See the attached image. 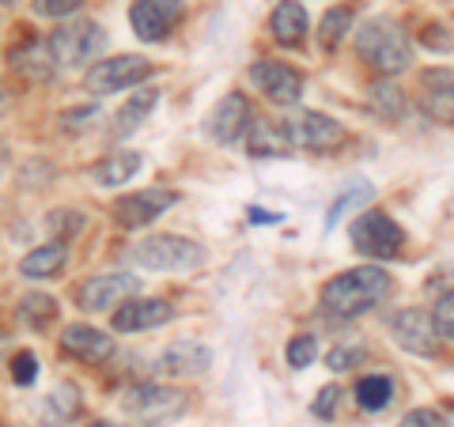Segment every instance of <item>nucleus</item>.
Masks as SVG:
<instances>
[{
    "mask_svg": "<svg viewBox=\"0 0 454 427\" xmlns=\"http://www.w3.org/2000/svg\"><path fill=\"white\" fill-rule=\"evenodd\" d=\"M348 27H352V8H348V4L330 8V12L322 16V23H318V46H322V50H337L340 42H345Z\"/></svg>",
    "mask_w": 454,
    "mask_h": 427,
    "instance_id": "nucleus-26",
    "label": "nucleus"
},
{
    "mask_svg": "<svg viewBox=\"0 0 454 427\" xmlns=\"http://www.w3.org/2000/svg\"><path fill=\"white\" fill-rule=\"evenodd\" d=\"M103 31L95 23H76V27H61L57 35H50V53L57 65H83L88 57L103 50Z\"/></svg>",
    "mask_w": 454,
    "mask_h": 427,
    "instance_id": "nucleus-12",
    "label": "nucleus"
},
{
    "mask_svg": "<svg viewBox=\"0 0 454 427\" xmlns=\"http://www.w3.org/2000/svg\"><path fill=\"white\" fill-rule=\"evenodd\" d=\"M53 53H50V42H27L12 53V73H20L23 80H50L53 76Z\"/></svg>",
    "mask_w": 454,
    "mask_h": 427,
    "instance_id": "nucleus-21",
    "label": "nucleus"
},
{
    "mask_svg": "<svg viewBox=\"0 0 454 427\" xmlns=\"http://www.w3.org/2000/svg\"><path fill=\"white\" fill-rule=\"evenodd\" d=\"M250 220H254V223H273V220H277V212H262V208H250Z\"/></svg>",
    "mask_w": 454,
    "mask_h": 427,
    "instance_id": "nucleus-40",
    "label": "nucleus"
},
{
    "mask_svg": "<svg viewBox=\"0 0 454 427\" xmlns=\"http://www.w3.org/2000/svg\"><path fill=\"white\" fill-rule=\"evenodd\" d=\"M175 201H178V193H170V190H140V193L118 197L110 212H114V220H118V227H148Z\"/></svg>",
    "mask_w": 454,
    "mask_h": 427,
    "instance_id": "nucleus-8",
    "label": "nucleus"
},
{
    "mask_svg": "<svg viewBox=\"0 0 454 427\" xmlns=\"http://www.w3.org/2000/svg\"><path fill=\"white\" fill-rule=\"evenodd\" d=\"M420 103L435 121L454 125V73L450 68H432L420 76Z\"/></svg>",
    "mask_w": 454,
    "mask_h": 427,
    "instance_id": "nucleus-16",
    "label": "nucleus"
},
{
    "mask_svg": "<svg viewBox=\"0 0 454 427\" xmlns=\"http://www.w3.org/2000/svg\"><path fill=\"white\" fill-rule=\"evenodd\" d=\"M348 235H352V246H356L364 258H397L402 253V246H405V231L397 227L387 212H364V216L348 227Z\"/></svg>",
    "mask_w": 454,
    "mask_h": 427,
    "instance_id": "nucleus-4",
    "label": "nucleus"
},
{
    "mask_svg": "<svg viewBox=\"0 0 454 427\" xmlns=\"http://www.w3.org/2000/svg\"><path fill=\"white\" fill-rule=\"evenodd\" d=\"M65 261H68V246L53 238V242H46V246H35L20 261V276H27V280H50V276L61 273Z\"/></svg>",
    "mask_w": 454,
    "mask_h": 427,
    "instance_id": "nucleus-20",
    "label": "nucleus"
},
{
    "mask_svg": "<svg viewBox=\"0 0 454 427\" xmlns=\"http://www.w3.org/2000/svg\"><path fill=\"white\" fill-rule=\"evenodd\" d=\"M284 133H288L295 148H307V151H337L348 140L345 125L325 118V113H300L295 121H284Z\"/></svg>",
    "mask_w": 454,
    "mask_h": 427,
    "instance_id": "nucleus-7",
    "label": "nucleus"
},
{
    "mask_svg": "<svg viewBox=\"0 0 454 427\" xmlns=\"http://www.w3.org/2000/svg\"><path fill=\"white\" fill-rule=\"evenodd\" d=\"M212 367V352L197 340H175L167 345V352L160 355V371L170 375V378H193Z\"/></svg>",
    "mask_w": 454,
    "mask_h": 427,
    "instance_id": "nucleus-17",
    "label": "nucleus"
},
{
    "mask_svg": "<svg viewBox=\"0 0 454 427\" xmlns=\"http://www.w3.org/2000/svg\"><path fill=\"white\" fill-rule=\"evenodd\" d=\"M182 19V0H137L129 8V23L137 38L145 42H163Z\"/></svg>",
    "mask_w": 454,
    "mask_h": 427,
    "instance_id": "nucleus-9",
    "label": "nucleus"
},
{
    "mask_svg": "<svg viewBox=\"0 0 454 427\" xmlns=\"http://www.w3.org/2000/svg\"><path fill=\"white\" fill-rule=\"evenodd\" d=\"M155 98H160V91L155 88H145V91H137L129 103H125L121 110H118V118H114V125H118V136H125V133H133L140 121L152 113V106H155Z\"/></svg>",
    "mask_w": 454,
    "mask_h": 427,
    "instance_id": "nucleus-25",
    "label": "nucleus"
},
{
    "mask_svg": "<svg viewBox=\"0 0 454 427\" xmlns=\"http://www.w3.org/2000/svg\"><path fill=\"white\" fill-rule=\"evenodd\" d=\"M50 227H53L57 235H76L80 227H83V216H80V212L61 208V212H53V216H50Z\"/></svg>",
    "mask_w": 454,
    "mask_h": 427,
    "instance_id": "nucleus-35",
    "label": "nucleus"
},
{
    "mask_svg": "<svg viewBox=\"0 0 454 427\" xmlns=\"http://www.w3.org/2000/svg\"><path fill=\"white\" fill-rule=\"evenodd\" d=\"M269 27H273L277 42H284V46H300L303 35H307V12H303V4H295V0H280L277 12L269 16Z\"/></svg>",
    "mask_w": 454,
    "mask_h": 427,
    "instance_id": "nucleus-22",
    "label": "nucleus"
},
{
    "mask_svg": "<svg viewBox=\"0 0 454 427\" xmlns=\"http://www.w3.org/2000/svg\"><path fill=\"white\" fill-rule=\"evenodd\" d=\"M387 295H390V276L379 265H360V268H348V273L325 280L322 307L333 318H356V314H367L372 307H379Z\"/></svg>",
    "mask_w": 454,
    "mask_h": 427,
    "instance_id": "nucleus-1",
    "label": "nucleus"
},
{
    "mask_svg": "<svg viewBox=\"0 0 454 427\" xmlns=\"http://www.w3.org/2000/svg\"><path fill=\"white\" fill-rule=\"evenodd\" d=\"M372 95H375V110H382V113H387L390 121H394L397 113L405 110V98H402V91H397L394 83H382V88H375Z\"/></svg>",
    "mask_w": 454,
    "mask_h": 427,
    "instance_id": "nucleus-29",
    "label": "nucleus"
},
{
    "mask_svg": "<svg viewBox=\"0 0 454 427\" xmlns=\"http://www.w3.org/2000/svg\"><path fill=\"white\" fill-rule=\"evenodd\" d=\"M91 427H118V423H106V420H95Z\"/></svg>",
    "mask_w": 454,
    "mask_h": 427,
    "instance_id": "nucleus-41",
    "label": "nucleus"
},
{
    "mask_svg": "<svg viewBox=\"0 0 454 427\" xmlns=\"http://www.w3.org/2000/svg\"><path fill=\"white\" fill-rule=\"evenodd\" d=\"M145 76H152V65L145 61V57H103L98 65H91V73L83 76V83H88V91L95 95H114L121 88H133V83H140Z\"/></svg>",
    "mask_w": 454,
    "mask_h": 427,
    "instance_id": "nucleus-6",
    "label": "nucleus"
},
{
    "mask_svg": "<svg viewBox=\"0 0 454 427\" xmlns=\"http://www.w3.org/2000/svg\"><path fill=\"white\" fill-rule=\"evenodd\" d=\"M352 363H360V352L356 348H333L330 352V367H333V371H348Z\"/></svg>",
    "mask_w": 454,
    "mask_h": 427,
    "instance_id": "nucleus-39",
    "label": "nucleus"
},
{
    "mask_svg": "<svg viewBox=\"0 0 454 427\" xmlns=\"http://www.w3.org/2000/svg\"><path fill=\"white\" fill-rule=\"evenodd\" d=\"M356 53L364 65H372L379 76H397L413 65V46L409 35L394 19H372L360 27L356 35Z\"/></svg>",
    "mask_w": 454,
    "mask_h": 427,
    "instance_id": "nucleus-2",
    "label": "nucleus"
},
{
    "mask_svg": "<svg viewBox=\"0 0 454 427\" xmlns=\"http://www.w3.org/2000/svg\"><path fill=\"white\" fill-rule=\"evenodd\" d=\"M390 330L405 352H417V355L439 352V325L432 314H424V310H402V314H394Z\"/></svg>",
    "mask_w": 454,
    "mask_h": 427,
    "instance_id": "nucleus-13",
    "label": "nucleus"
},
{
    "mask_svg": "<svg viewBox=\"0 0 454 427\" xmlns=\"http://www.w3.org/2000/svg\"><path fill=\"white\" fill-rule=\"evenodd\" d=\"M83 4V0H35V12L46 19H65Z\"/></svg>",
    "mask_w": 454,
    "mask_h": 427,
    "instance_id": "nucleus-34",
    "label": "nucleus"
},
{
    "mask_svg": "<svg viewBox=\"0 0 454 427\" xmlns=\"http://www.w3.org/2000/svg\"><path fill=\"white\" fill-rule=\"evenodd\" d=\"M288 367H295V371H303V367H310V360L318 355V340L315 337H307V333H300V337H292L288 340Z\"/></svg>",
    "mask_w": 454,
    "mask_h": 427,
    "instance_id": "nucleus-28",
    "label": "nucleus"
},
{
    "mask_svg": "<svg viewBox=\"0 0 454 427\" xmlns=\"http://www.w3.org/2000/svg\"><path fill=\"white\" fill-rule=\"evenodd\" d=\"M247 148H250V155H258V159H280V155H288L292 140L284 133V125L258 118V121H250V129H247Z\"/></svg>",
    "mask_w": 454,
    "mask_h": 427,
    "instance_id": "nucleus-19",
    "label": "nucleus"
},
{
    "mask_svg": "<svg viewBox=\"0 0 454 427\" xmlns=\"http://www.w3.org/2000/svg\"><path fill=\"white\" fill-rule=\"evenodd\" d=\"M35 375H38L35 352H16L12 355V382H16V386H31Z\"/></svg>",
    "mask_w": 454,
    "mask_h": 427,
    "instance_id": "nucleus-30",
    "label": "nucleus"
},
{
    "mask_svg": "<svg viewBox=\"0 0 454 427\" xmlns=\"http://www.w3.org/2000/svg\"><path fill=\"white\" fill-rule=\"evenodd\" d=\"M250 80L258 83V91L269 98V103H280V106L300 103V95H303V76L280 61H254Z\"/></svg>",
    "mask_w": 454,
    "mask_h": 427,
    "instance_id": "nucleus-10",
    "label": "nucleus"
},
{
    "mask_svg": "<svg viewBox=\"0 0 454 427\" xmlns=\"http://www.w3.org/2000/svg\"><path fill=\"white\" fill-rule=\"evenodd\" d=\"M140 167H145V159H140L137 151H118V155H106L91 175H95L98 186H125L129 178H137Z\"/></svg>",
    "mask_w": 454,
    "mask_h": 427,
    "instance_id": "nucleus-23",
    "label": "nucleus"
},
{
    "mask_svg": "<svg viewBox=\"0 0 454 427\" xmlns=\"http://www.w3.org/2000/svg\"><path fill=\"white\" fill-rule=\"evenodd\" d=\"M175 318V310L163 299H129L125 307L114 310V330L118 333H137V330H155Z\"/></svg>",
    "mask_w": 454,
    "mask_h": 427,
    "instance_id": "nucleus-15",
    "label": "nucleus"
},
{
    "mask_svg": "<svg viewBox=\"0 0 454 427\" xmlns=\"http://www.w3.org/2000/svg\"><path fill=\"white\" fill-rule=\"evenodd\" d=\"M125 412L137 420V423H167V420H175L182 416V408H186V397H182L178 390H167V386H137L125 393Z\"/></svg>",
    "mask_w": 454,
    "mask_h": 427,
    "instance_id": "nucleus-5",
    "label": "nucleus"
},
{
    "mask_svg": "<svg viewBox=\"0 0 454 427\" xmlns=\"http://www.w3.org/2000/svg\"><path fill=\"white\" fill-rule=\"evenodd\" d=\"M394 401V382L387 375H364L356 382V405L364 412H382Z\"/></svg>",
    "mask_w": 454,
    "mask_h": 427,
    "instance_id": "nucleus-24",
    "label": "nucleus"
},
{
    "mask_svg": "<svg viewBox=\"0 0 454 427\" xmlns=\"http://www.w3.org/2000/svg\"><path fill=\"white\" fill-rule=\"evenodd\" d=\"M129 261L148 273H190L205 261V250L178 235H152L129 250Z\"/></svg>",
    "mask_w": 454,
    "mask_h": 427,
    "instance_id": "nucleus-3",
    "label": "nucleus"
},
{
    "mask_svg": "<svg viewBox=\"0 0 454 427\" xmlns=\"http://www.w3.org/2000/svg\"><path fill=\"white\" fill-rule=\"evenodd\" d=\"M140 291V276L133 273H103V276H91L80 283V307L83 310H106V307H118L121 299H133Z\"/></svg>",
    "mask_w": 454,
    "mask_h": 427,
    "instance_id": "nucleus-11",
    "label": "nucleus"
},
{
    "mask_svg": "<svg viewBox=\"0 0 454 427\" xmlns=\"http://www.w3.org/2000/svg\"><path fill=\"white\" fill-rule=\"evenodd\" d=\"M50 405L57 408V420H73L80 412V393L73 386H57V393L50 397Z\"/></svg>",
    "mask_w": 454,
    "mask_h": 427,
    "instance_id": "nucleus-32",
    "label": "nucleus"
},
{
    "mask_svg": "<svg viewBox=\"0 0 454 427\" xmlns=\"http://www.w3.org/2000/svg\"><path fill=\"white\" fill-rule=\"evenodd\" d=\"M20 314H23V322H31L35 330H42L46 322H53L57 303H53L50 295H27V299H23V307H20Z\"/></svg>",
    "mask_w": 454,
    "mask_h": 427,
    "instance_id": "nucleus-27",
    "label": "nucleus"
},
{
    "mask_svg": "<svg viewBox=\"0 0 454 427\" xmlns=\"http://www.w3.org/2000/svg\"><path fill=\"white\" fill-rule=\"evenodd\" d=\"M432 318H435V325H439V333L454 340V288H450L447 295H439V303L432 307Z\"/></svg>",
    "mask_w": 454,
    "mask_h": 427,
    "instance_id": "nucleus-31",
    "label": "nucleus"
},
{
    "mask_svg": "<svg viewBox=\"0 0 454 427\" xmlns=\"http://www.w3.org/2000/svg\"><path fill=\"white\" fill-rule=\"evenodd\" d=\"M439 35H450L447 31V27H435V23H428V27H424V46H428V50H454V38H439Z\"/></svg>",
    "mask_w": 454,
    "mask_h": 427,
    "instance_id": "nucleus-38",
    "label": "nucleus"
},
{
    "mask_svg": "<svg viewBox=\"0 0 454 427\" xmlns=\"http://www.w3.org/2000/svg\"><path fill=\"white\" fill-rule=\"evenodd\" d=\"M397 427H447V423H443V416H439L435 408H413Z\"/></svg>",
    "mask_w": 454,
    "mask_h": 427,
    "instance_id": "nucleus-37",
    "label": "nucleus"
},
{
    "mask_svg": "<svg viewBox=\"0 0 454 427\" xmlns=\"http://www.w3.org/2000/svg\"><path fill=\"white\" fill-rule=\"evenodd\" d=\"M61 348L83 363H106L114 352V340L103 330H91V325H68L61 337Z\"/></svg>",
    "mask_w": 454,
    "mask_h": 427,
    "instance_id": "nucleus-18",
    "label": "nucleus"
},
{
    "mask_svg": "<svg viewBox=\"0 0 454 427\" xmlns=\"http://www.w3.org/2000/svg\"><path fill=\"white\" fill-rule=\"evenodd\" d=\"M250 103L239 91L231 95H223L216 106L208 110V118H205V133L216 140V144H231V140H239V133L250 129Z\"/></svg>",
    "mask_w": 454,
    "mask_h": 427,
    "instance_id": "nucleus-14",
    "label": "nucleus"
},
{
    "mask_svg": "<svg viewBox=\"0 0 454 427\" xmlns=\"http://www.w3.org/2000/svg\"><path fill=\"white\" fill-rule=\"evenodd\" d=\"M364 201H372V186H360L356 193H345V197H340V201L330 208V220H325V227H337L345 212H352V208L364 205Z\"/></svg>",
    "mask_w": 454,
    "mask_h": 427,
    "instance_id": "nucleus-33",
    "label": "nucleus"
},
{
    "mask_svg": "<svg viewBox=\"0 0 454 427\" xmlns=\"http://www.w3.org/2000/svg\"><path fill=\"white\" fill-rule=\"evenodd\" d=\"M337 397H340V390H337V386L318 390V397H315V405H310V412H315V416H322V420H330L333 412H337Z\"/></svg>",
    "mask_w": 454,
    "mask_h": 427,
    "instance_id": "nucleus-36",
    "label": "nucleus"
}]
</instances>
